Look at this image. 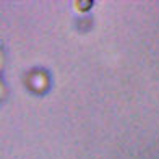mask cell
I'll list each match as a JSON object with an SVG mask.
<instances>
[{
    "instance_id": "obj_1",
    "label": "cell",
    "mask_w": 159,
    "mask_h": 159,
    "mask_svg": "<svg viewBox=\"0 0 159 159\" xmlns=\"http://www.w3.org/2000/svg\"><path fill=\"white\" fill-rule=\"evenodd\" d=\"M93 7V0H83V2H76V8L81 10V11H86Z\"/></svg>"
}]
</instances>
